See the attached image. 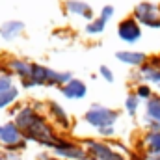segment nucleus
<instances>
[{
	"label": "nucleus",
	"mask_w": 160,
	"mask_h": 160,
	"mask_svg": "<svg viewBox=\"0 0 160 160\" xmlns=\"http://www.w3.org/2000/svg\"><path fill=\"white\" fill-rule=\"evenodd\" d=\"M52 151H54V157L60 160H89V155H88L84 143H77L67 138H62L60 143Z\"/></svg>",
	"instance_id": "obj_7"
},
{
	"label": "nucleus",
	"mask_w": 160,
	"mask_h": 160,
	"mask_svg": "<svg viewBox=\"0 0 160 160\" xmlns=\"http://www.w3.org/2000/svg\"><path fill=\"white\" fill-rule=\"evenodd\" d=\"M0 160H22V157L15 151H0Z\"/></svg>",
	"instance_id": "obj_24"
},
{
	"label": "nucleus",
	"mask_w": 160,
	"mask_h": 160,
	"mask_svg": "<svg viewBox=\"0 0 160 160\" xmlns=\"http://www.w3.org/2000/svg\"><path fill=\"white\" fill-rule=\"evenodd\" d=\"M60 93L69 99V101H82L86 95H88V86L86 82L80 78H71L67 84H63L60 88Z\"/></svg>",
	"instance_id": "obj_13"
},
{
	"label": "nucleus",
	"mask_w": 160,
	"mask_h": 160,
	"mask_svg": "<svg viewBox=\"0 0 160 160\" xmlns=\"http://www.w3.org/2000/svg\"><path fill=\"white\" fill-rule=\"evenodd\" d=\"M147 160H160V155H155V157H149Z\"/></svg>",
	"instance_id": "obj_27"
},
{
	"label": "nucleus",
	"mask_w": 160,
	"mask_h": 160,
	"mask_svg": "<svg viewBox=\"0 0 160 160\" xmlns=\"http://www.w3.org/2000/svg\"><path fill=\"white\" fill-rule=\"evenodd\" d=\"M119 110H114V108H108L104 104H99V102H93L86 114H84V121L93 127L95 130H101V128H106V127H114L116 121L119 119Z\"/></svg>",
	"instance_id": "obj_3"
},
{
	"label": "nucleus",
	"mask_w": 160,
	"mask_h": 160,
	"mask_svg": "<svg viewBox=\"0 0 160 160\" xmlns=\"http://www.w3.org/2000/svg\"><path fill=\"white\" fill-rule=\"evenodd\" d=\"M99 75L102 77V80H106L108 84H112L114 78H116V77H114V71H112L108 65H101V67H99Z\"/></svg>",
	"instance_id": "obj_23"
},
{
	"label": "nucleus",
	"mask_w": 160,
	"mask_h": 160,
	"mask_svg": "<svg viewBox=\"0 0 160 160\" xmlns=\"http://www.w3.org/2000/svg\"><path fill=\"white\" fill-rule=\"evenodd\" d=\"M15 84H13V77H9V75H0V95L4 93V91H8L9 88H13Z\"/></svg>",
	"instance_id": "obj_22"
},
{
	"label": "nucleus",
	"mask_w": 160,
	"mask_h": 160,
	"mask_svg": "<svg viewBox=\"0 0 160 160\" xmlns=\"http://www.w3.org/2000/svg\"><path fill=\"white\" fill-rule=\"evenodd\" d=\"M132 160H143V158H142V157H134Z\"/></svg>",
	"instance_id": "obj_28"
},
{
	"label": "nucleus",
	"mask_w": 160,
	"mask_h": 160,
	"mask_svg": "<svg viewBox=\"0 0 160 160\" xmlns=\"http://www.w3.org/2000/svg\"><path fill=\"white\" fill-rule=\"evenodd\" d=\"M134 93H136V97L140 99V101H149L155 93H153V88H151V84H145V82H140V84H136V88H134Z\"/></svg>",
	"instance_id": "obj_20"
},
{
	"label": "nucleus",
	"mask_w": 160,
	"mask_h": 160,
	"mask_svg": "<svg viewBox=\"0 0 160 160\" xmlns=\"http://www.w3.org/2000/svg\"><path fill=\"white\" fill-rule=\"evenodd\" d=\"M63 11L67 15H71V17H82L88 22L95 19L93 8L88 2H84V0H65L63 2Z\"/></svg>",
	"instance_id": "obj_12"
},
{
	"label": "nucleus",
	"mask_w": 160,
	"mask_h": 160,
	"mask_svg": "<svg viewBox=\"0 0 160 160\" xmlns=\"http://www.w3.org/2000/svg\"><path fill=\"white\" fill-rule=\"evenodd\" d=\"M106 21H102L101 17H95L93 21H89L88 24H86V28H84V32L88 34V36H101L104 30H106Z\"/></svg>",
	"instance_id": "obj_18"
},
{
	"label": "nucleus",
	"mask_w": 160,
	"mask_h": 160,
	"mask_svg": "<svg viewBox=\"0 0 160 160\" xmlns=\"http://www.w3.org/2000/svg\"><path fill=\"white\" fill-rule=\"evenodd\" d=\"M71 78H75L69 71H54L43 63L32 62V71H30V78L21 82L22 88L32 89V88H47V86H58L62 88L63 84H67Z\"/></svg>",
	"instance_id": "obj_2"
},
{
	"label": "nucleus",
	"mask_w": 160,
	"mask_h": 160,
	"mask_svg": "<svg viewBox=\"0 0 160 160\" xmlns=\"http://www.w3.org/2000/svg\"><path fill=\"white\" fill-rule=\"evenodd\" d=\"M102 138H112L114 134H116V127H106V128H101V130H97Z\"/></svg>",
	"instance_id": "obj_25"
},
{
	"label": "nucleus",
	"mask_w": 160,
	"mask_h": 160,
	"mask_svg": "<svg viewBox=\"0 0 160 160\" xmlns=\"http://www.w3.org/2000/svg\"><path fill=\"white\" fill-rule=\"evenodd\" d=\"M142 26L138 24V21H134V17H125L123 21H119L118 24V38L123 43H128V45H134L142 39Z\"/></svg>",
	"instance_id": "obj_9"
},
{
	"label": "nucleus",
	"mask_w": 160,
	"mask_h": 160,
	"mask_svg": "<svg viewBox=\"0 0 160 160\" xmlns=\"http://www.w3.org/2000/svg\"><path fill=\"white\" fill-rule=\"evenodd\" d=\"M138 77L145 84H158L160 86V54L147 58V62L138 69Z\"/></svg>",
	"instance_id": "obj_10"
},
{
	"label": "nucleus",
	"mask_w": 160,
	"mask_h": 160,
	"mask_svg": "<svg viewBox=\"0 0 160 160\" xmlns=\"http://www.w3.org/2000/svg\"><path fill=\"white\" fill-rule=\"evenodd\" d=\"M140 99L136 97V93L134 91H130L127 97H125V112L130 116V118H134L136 114H138V110H140Z\"/></svg>",
	"instance_id": "obj_19"
},
{
	"label": "nucleus",
	"mask_w": 160,
	"mask_h": 160,
	"mask_svg": "<svg viewBox=\"0 0 160 160\" xmlns=\"http://www.w3.org/2000/svg\"><path fill=\"white\" fill-rule=\"evenodd\" d=\"M140 147H142L140 157L143 160L160 155V130H145V134L140 140Z\"/></svg>",
	"instance_id": "obj_11"
},
{
	"label": "nucleus",
	"mask_w": 160,
	"mask_h": 160,
	"mask_svg": "<svg viewBox=\"0 0 160 160\" xmlns=\"http://www.w3.org/2000/svg\"><path fill=\"white\" fill-rule=\"evenodd\" d=\"M84 147L89 155V160H127V157L119 149L112 147L108 142L88 138V140H84Z\"/></svg>",
	"instance_id": "obj_6"
},
{
	"label": "nucleus",
	"mask_w": 160,
	"mask_h": 160,
	"mask_svg": "<svg viewBox=\"0 0 160 160\" xmlns=\"http://www.w3.org/2000/svg\"><path fill=\"white\" fill-rule=\"evenodd\" d=\"M38 160H60V158H56V157H50V155L43 153V155H39V158H38Z\"/></svg>",
	"instance_id": "obj_26"
},
{
	"label": "nucleus",
	"mask_w": 160,
	"mask_h": 160,
	"mask_svg": "<svg viewBox=\"0 0 160 160\" xmlns=\"http://www.w3.org/2000/svg\"><path fill=\"white\" fill-rule=\"evenodd\" d=\"M134 21H138L140 26H147L153 30L160 28V6L155 2H140L132 9Z\"/></svg>",
	"instance_id": "obj_5"
},
{
	"label": "nucleus",
	"mask_w": 160,
	"mask_h": 160,
	"mask_svg": "<svg viewBox=\"0 0 160 160\" xmlns=\"http://www.w3.org/2000/svg\"><path fill=\"white\" fill-rule=\"evenodd\" d=\"M145 121L160 125V95H153L145 102Z\"/></svg>",
	"instance_id": "obj_16"
},
{
	"label": "nucleus",
	"mask_w": 160,
	"mask_h": 160,
	"mask_svg": "<svg viewBox=\"0 0 160 160\" xmlns=\"http://www.w3.org/2000/svg\"><path fill=\"white\" fill-rule=\"evenodd\" d=\"M24 28H26V26H24V22H22V21H17V19L4 21V22L0 24V39L8 41V43L19 39V38L22 36Z\"/></svg>",
	"instance_id": "obj_14"
},
{
	"label": "nucleus",
	"mask_w": 160,
	"mask_h": 160,
	"mask_svg": "<svg viewBox=\"0 0 160 160\" xmlns=\"http://www.w3.org/2000/svg\"><path fill=\"white\" fill-rule=\"evenodd\" d=\"M116 58L119 60L121 63L128 65V67H134V69H140L145 62H147V54L145 52H140V50H118L116 52Z\"/></svg>",
	"instance_id": "obj_15"
},
{
	"label": "nucleus",
	"mask_w": 160,
	"mask_h": 160,
	"mask_svg": "<svg viewBox=\"0 0 160 160\" xmlns=\"http://www.w3.org/2000/svg\"><path fill=\"white\" fill-rule=\"evenodd\" d=\"M114 13H116V9H114V6L112 4H106V6H102L101 8V11H99V17L102 19V21H110L112 17H114Z\"/></svg>",
	"instance_id": "obj_21"
},
{
	"label": "nucleus",
	"mask_w": 160,
	"mask_h": 160,
	"mask_svg": "<svg viewBox=\"0 0 160 160\" xmlns=\"http://www.w3.org/2000/svg\"><path fill=\"white\" fill-rule=\"evenodd\" d=\"M11 116H13V123L19 127L26 142H36L48 149H54L60 143L62 136H58L54 125L30 102L21 104L15 110H11Z\"/></svg>",
	"instance_id": "obj_1"
},
{
	"label": "nucleus",
	"mask_w": 160,
	"mask_h": 160,
	"mask_svg": "<svg viewBox=\"0 0 160 160\" xmlns=\"http://www.w3.org/2000/svg\"><path fill=\"white\" fill-rule=\"evenodd\" d=\"M26 140L22 136V132L19 130V127L13 121H8L4 125H0V147L4 151H15L21 153L26 149Z\"/></svg>",
	"instance_id": "obj_4"
},
{
	"label": "nucleus",
	"mask_w": 160,
	"mask_h": 160,
	"mask_svg": "<svg viewBox=\"0 0 160 160\" xmlns=\"http://www.w3.org/2000/svg\"><path fill=\"white\" fill-rule=\"evenodd\" d=\"M19 97H21V89H19L17 86H13V88H9L8 91H4V93L0 95V110H4V108L15 104V102L19 101Z\"/></svg>",
	"instance_id": "obj_17"
},
{
	"label": "nucleus",
	"mask_w": 160,
	"mask_h": 160,
	"mask_svg": "<svg viewBox=\"0 0 160 160\" xmlns=\"http://www.w3.org/2000/svg\"><path fill=\"white\" fill-rule=\"evenodd\" d=\"M45 110H47V116H48V121L62 128V130H69L71 128V116L67 114V110L58 102V101H47L45 102Z\"/></svg>",
	"instance_id": "obj_8"
}]
</instances>
